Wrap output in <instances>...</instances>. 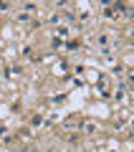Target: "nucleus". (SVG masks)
I'll list each match as a JSON object with an SVG mask.
<instances>
[{
	"label": "nucleus",
	"mask_w": 134,
	"mask_h": 152,
	"mask_svg": "<svg viewBox=\"0 0 134 152\" xmlns=\"http://www.w3.org/2000/svg\"><path fill=\"white\" fill-rule=\"evenodd\" d=\"M104 18H106V20H111V18H114V20H117V18H119L117 8H114V10H111V8H106V10H104Z\"/></svg>",
	"instance_id": "7ed1b4c3"
},
{
	"label": "nucleus",
	"mask_w": 134,
	"mask_h": 152,
	"mask_svg": "<svg viewBox=\"0 0 134 152\" xmlns=\"http://www.w3.org/2000/svg\"><path fill=\"white\" fill-rule=\"evenodd\" d=\"M58 20H61L58 13H51V15H48V23H58Z\"/></svg>",
	"instance_id": "20e7f679"
},
{
	"label": "nucleus",
	"mask_w": 134,
	"mask_h": 152,
	"mask_svg": "<svg viewBox=\"0 0 134 152\" xmlns=\"http://www.w3.org/2000/svg\"><path fill=\"white\" fill-rule=\"evenodd\" d=\"M28 18H31V13H18V20H20V23H25Z\"/></svg>",
	"instance_id": "39448f33"
},
{
	"label": "nucleus",
	"mask_w": 134,
	"mask_h": 152,
	"mask_svg": "<svg viewBox=\"0 0 134 152\" xmlns=\"http://www.w3.org/2000/svg\"><path fill=\"white\" fill-rule=\"evenodd\" d=\"M3 134H5V127H0V137H3Z\"/></svg>",
	"instance_id": "423d86ee"
},
{
	"label": "nucleus",
	"mask_w": 134,
	"mask_h": 152,
	"mask_svg": "<svg viewBox=\"0 0 134 152\" xmlns=\"http://www.w3.org/2000/svg\"><path fill=\"white\" fill-rule=\"evenodd\" d=\"M84 129H86V134H96V132H99V124H94V122H86Z\"/></svg>",
	"instance_id": "f03ea898"
},
{
	"label": "nucleus",
	"mask_w": 134,
	"mask_h": 152,
	"mask_svg": "<svg viewBox=\"0 0 134 152\" xmlns=\"http://www.w3.org/2000/svg\"><path fill=\"white\" fill-rule=\"evenodd\" d=\"M56 36L68 38V36H71V28H68V26H58V28H56Z\"/></svg>",
	"instance_id": "f257e3e1"
}]
</instances>
